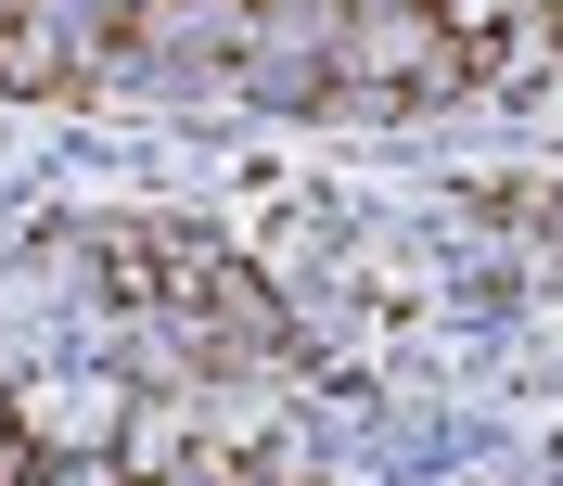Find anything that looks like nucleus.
I'll return each mask as SVG.
<instances>
[{
    "mask_svg": "<svg viewBox=\"0 0 563 486\" xmlns=\"http://www.w3.org/2000/svg\"><path fill=\"white\" fill-rule=\"evenodd\" d=\"M103 281L129 295V308H154L192 358H218V372H244V358H295V320H282V295L231 256V243L206 231H167V218H141V231H103Z\"/></svg>",
    "mask_w": 563,
    "mask_h": 486,
    "instance_id": "obj_1",
    "label": "nucleus"
},
{
    "mask_svg": "<svg viewBox=\"0 0 563 486\" xmlns=\"http://www.w3.org/2000/svg\"><path fill=\"white\" fill-rule=\"evenodd\" d=\"M0 486H26V435H13V422H0Z\"/></svg>",
    "mask_w": 563,
    "mask_h": 486,
    "instance_id": "obj_2",
    "label": "nucleus"
},
{
    "mask_svg": "<svg viewBox=\"0 0 563 486\" xmlns=\"http://www.w3.org/2000/svg\"><path fill=\"white\" fill-rule=\"evenodd\" d=\"M551 38H563V0H551Z\"/></svg>",
    "mask_w": 563,
    "mask_h": 486,
    "instance_id": "obj_3",
    "label": "nucleus"
}]
</instances>
